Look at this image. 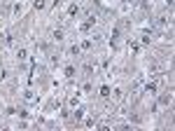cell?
<instances>
[{
  "label": "cell",
  "mask_w": 175,
  "mask_h": 131,
  "mask_svg": "<svg viewBox=\"0 0 175 131\" xmlns=\"http://www.w3.org/2000/svg\"><path fill=\"white\" fill-rule=\"evenodd\" d=\"M52 37H54V40H63V31H54Z\"/></svg>",
  "instance_id": "obj_2"
},
{
  "label": "cell",
  "mask_w": 175,
  "mask_h": 131,
  "mask_svg": "<svg viewBox=\"0 0 175 131\" xmlns=\"http://www.w3.org/2000/svg\"><path fill=\"white\" fill-rule=\"evenodd\" d=\"M33 7H35V10H42V7H44V0H35V2H33Z\"/></svg>",
  "instance_id": "obj_1"
}]
</instances>
